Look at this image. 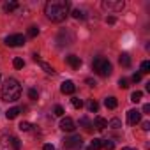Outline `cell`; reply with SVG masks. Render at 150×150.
Segmentation results:
<instances>
[{
	"instance_id": "1",
	"label": "cell",
	"mask_w": 150,
	"mask_h": 150,
	"mask_svg": "<svg viewBox=\"0 0 150 150\" xmlns=\"http://www.w3.org/2000/svg\"><path fill=\"white\" fill-rule=\"evenodd\" d=\"M71 13V2L67 0H50L44 6V14L53 23H62Z\"/></svg>"
},
{
	"instance_id": "2",
	"label": "cell",
	"mask_w": 150,
	"mask_h": 150,
	"mask_svg": "<svg viewBox=\"0 0 150 150\" xmlns=\"http://www.w3.org/2000/svg\"><path fill=\"white\" fill-rule=\"evenodd\" d=\"M20 96H21V85L14 78H7L6 83L2 85V99L7 103H14L20 99Z\"/></svg>"
},
{
	"instance_id": "3",
	"label": "cell",
	"mask_w": 150,
	"mask_h": 150,
	"mask_svg": "<svg viewBox=\"0 0 150 150\" xmlns=\"http://www.w3.org/2000/svg\"><path fill=\"white\" fill-rule=\"evenodd\" d=\"M92 67H94V71H96L97 74H101V76H110V74H111V69H113L111 64H110L106 58H101V57L94 58Z\"/></svg>"
},
{
	"instance_id": "4",
	"label": "cell",
	"mask_w": 150,
	"mask_h": 150,
	"mask_svg": "<svg viewBox=\"0 0 150 150\" xmlns=\"http://www.w3.org/2000/svg\"><path fill=\"white\" fill-rule=\"evenodd\" d=\"M21 141L16 136H2L0 138V150H20Z\"/></svg>"
},
{
	"instance_id": "5",
	"label": "cell",
	"mask_w": 150,
	"mask_h": 150,
	"mask_svg": "<svg viewBox=\"0 0 150 150\" xmlns=\"http://www.w3.org/2000/svg\"><path fill=\"white\" fill-rule=\"evenodd\" d=\"M81 145H83V138L80 134H72V136H67L64 139L65 150H78V148H81Z\"/></svg>"
},
{
	"instance_id": "6",
	"label": "cell",
	"mask_w": 150,
	"mask_h": 150,
	"mask_svg": "<svg viewBox=\"0 0 150 150\" xmlns=\"http://www.w3.org/2000/svg\"><path fill=\"white\" fill-rule=\"evenodd\" d=\"M103 9L106 11H113V13H118L125 7V2L124 0H103Z\"/></svg>"
},
{
	"instance_id": "7",
	"label": "cell",
	"mask_w": 150,
	"mask_h": 150,
	"mask_svg": "<svg viewBox=\"0 0 150 150\" xmlns=\"http://www.w3.org/2000/svg\"><path fill=\"white\" fill-rule=\"evenodd\" d=\"M6 44L9 48H16V46H23L25 44V37L21 34H13V35H7L6 37Z\"/></svg>"
},
{
	"instance_id": "8",
	"label": "cell",
	"mask_w": 150,
	"mask_h": 150,
	"mask_svg": "<svg viewBox=\"0 0 150 150\" xmlns=\"http://www.w3.org/2000/svg\"><path fill=\"white\" fill-rule=\"evenodd\" d=\"M60 129L65 131V132H74V129H76V122H74L71 117H65L60 120Z\"/></svg>"
},
{
	"instance_id": "9",
	"label": "cell",
	"mask_w": 150,
	"mask_h": 150,
	"mask_svg": "<svg viewBox=\"0 0 150 150\" xmlns=\"http://www.w3.org/2000/svg\"><path fill=\"white\" fill-rule=\"evenodd\" d=\"M139 120H141V111H138V110H129L127 111V122L131 125L139 124Z\"/></svg>"
},
{
	"instance_id": "10",
	"label": "cell",
	"mask_w": 150,
	"mask_h": 150,
	"mask_svg": "<svg viewBox=\"0 0 150 150\" xmlns=\"http://www.w3.org/2000/svg\"><path fill=\"white\" fill-rule=\"evenodd\" d=\"M65 62H67L72 69H78V67L81 65V58L76 57V55H69V57H65Z\"/></svg>"
},
{
	"instance_id": "11",
	"label": "cell",
	"mask_w": 150,
	"mask_h": 150,
	"mask_svg": "<svg viewBox=\"0 0 150 150\" xmlns=\"http://www.w3.org/2000/svg\"><path fill=\"white\" fill-rule=\"evenodd\" d=\"M60 90H62V94H74V90H76V85H74L72 81H64L62 83V87H60Z\"/></svg>"
},
{
	"instance_id": "12",
	"label": "cell",
	"mask_w": 150,
	"mask_h": 150,
	"mask_svg": "<svg viewBox=\"0 0 150 150\" xmlns=\"http://www.w3.org/2000/svg\"><path fill=\"white\" fill-rule=\"evenodd\" d=\"M94 127H96V129H99V131H104V129L108 127V122H106L103 117H97V118L94 120Z\"/></svg>"
},
{
	"instance_id": "13",
	"label": "cell",
	"mask_w": 150,
	"mask_h": 150,
	"mask_svg": "<svg viewBox=\"0 0 150 150\" xmlns=\"http://www.w3.org/2000/svg\"><path fill=\"white\" fill-rule=\"evenodd\" d=\"M104 106H106V108H110V110H115V108L118 106L117 97H106V99H104Z\"/></svg>"
},
{
	"instance_id": "14",
	"label": "cell",
	"mask_w": 150,
	"mask_h": 150,
	"mask_svg": "<svg viewBox=\"0 0 150 150\" xmlns=\"http://www.w3.org/2000/svg\"><path fill=\"white\" fill-rule=\"evenodd\" d=\"M20 108H11V110H7L6 111V117H7V120H13V118H16L18 115H20Z\"/></svg>"
},
{
	"instance_id": "15",
	"label": "cell",
	"mask_w": 150,
	"mask_h": 150,
	"mask_svg": "<svg viewBox=\"0 0 150 150\" xmlns=\"http://www.w3.org/2000/svg\"><path fill=\"white\" fill-rule=\"evenodd\" d=\"M99 148H103V139H99V138H94V141L90 143V146H88L87 150H99Z\"/></svg>"
},
{
	"instance_id": "16",
	"label": "cell",
	"mask_w": 150,
	"mask_h": 150,
	"mask_svg": "<svg viewBox=\"0 0 150 150\" xmlns=\"http://www.w3.org/2000/svg\"><path fill=\"white\" fill-rule=\"evenodd\" d=\"M39 65L42 67V71H44V72H48V74H55V69H53V67H51L48 62H42V60H39Z\"/></svg>"
},
{
	"instance_id": "17",
	"label": "cell",
	"mask_w": 150,
	"mask_h": 150,
	"mask_svg": "<svg viewBox=\"0 0 150 150\" xmlns=\"http://www.w3.org/2000/svg\"><path fill=\"white\" fill-rule=\"evenodd\" d=\"M76 20H85L87 18V14H85V9H74L72 13H71Z\"/></svg>"
},
{
	"instance_id": "18",
	"label": "cell",
	"mask_w": 150,
	"mask_h": 150,
	"mask_svg": "<svg viewBox=\"0 0 150 150\" xmlns=\"http://www.w3.org/2000/svg\"><path fill=\"white\" fill-rule=\"evenodd\" d=\"M120 65H124V67H129L131 65V57L127 53H122L120 55Z\"/></svg>"
},
{
	"instance_id": "19",
	"label": "cell",
	"mask_w": 150,
	"mask_h": 150,
	"mask_svg": "<svg viewBox=\"0 0 150 150\" xmlns=\"http://www.w3.org/2000/svg\"><path fill=\"white\" fill-rule=\"evenodd\" d=\"M4 9H6L7 13H13V11H16V9H18V2H6Z\"/></svg>"
},
{
	"instance_id": "20",
	"label": "cell",
	"mask_w": 150,
	"mask_h": 150,
	"mask_svg": "<svg viewBox=\"0 0 150 150\" xmlns=\"http://www.w3.org/2000/svg\"><path fill=\"white\" fill-rule=\"evenodd\" d=\"M141 97H143V94H141L139 90H134V92L131 94V101H132V103H139Z\"/></svg>"
},
{
	"instance_id": "21",
	"label": "cell",
	"mask_w": 150,
	"mask_h": 150,
	"mask_svg": "<svg viewBox=\"0 0 150 150\" xmlns=\"http://www.w3.org/2000/svg\"><path fill=\"white\" fill-rule=\"evenodd\" d=\"M108 127H111V129H120V127H122V122H120L118 118H113V120L108 122Z\"/></svg>"
},
{
	"instance_id": "22",
	"label": "cell",
	"mask_w": 150,
	"mask_h": 150,
	"mask_svg": "<svg viewBox=\"0 0 150 150\" xmlns=\"http://www.w3.org/2000/svg\"><path fill=\"white\" fill-rule=\"evenodd\" d=\"M103 148L104 150H113L115 148V143L111 139H103Z\"/></svg>"
},
{
	"instance_id": "23",
	"label": "cell",
	"mask_w": 150,
	"mask_h": 150,
	"mask_svg": "<svg viewBox=\"0 0 150 150\" xmlns=\"http://www.w3.org/2000/svg\"><path fill=\"white\" fill-rule=\"evenodd\" d=\"M71 103H72V106L76 108V110H80V108L83 106V101H81L80 97H72V99H71Z\"/></svg>"
},
{
	"instance_id": "24",
	"label": "cell",
	"mask_w": 150,
	"mask_h": 150,
	"mask_svg": "<svg viewBox=\"0 0 150 150\" xmlns=\"http://www.w3.org/2000/svg\"><path fill=\"white\" fill-rule=\"evenodd\" d=\"M13 65H14V69H23L25 62H23L21 58H14V60H13Z\"/></svg>"
},
{
	"instance_id": "25",
	"label": "cell",
	"mask_w": 150,
	"mask_h": 150,
	"mask_svg": "<svg viewBox=\"0 0 150 150\" xmlns=\"http://www.w3.org/2000/svg\"><path fill=\"white\" fill-rule=\"evenodd\" d=\"M88 110H90V111H94V113H97V110H99V104H97V103L92 99V101L88 103Z\"/></svg>"
},
{
	"instance_id": "26",
	"label": "cell",
	"mask_w": 150,
	"mask_h": 150,
	"mask_svg": "<svg viewBox=\"0 0 150 150\" xmlns=\"http://www.w3.org/2000/svg\"><path fill=\"white\" fill-rule=\"evenodd\" d=\"M28 35H30V37H37V35H39V28H37V27H30V28H28Z\"/></svg>"
},
{
	"instance_id": "27",
	"label": "cell",
	"mask_w": 150,
	"mask_h": 150,
	"mask_svg": "<svg viewBox=\"0 0 150 150\" xmlns=\"http://www.w3.org/2000/svg\"><path fill=\"white\" fill-rule=\"evenodd\" d=\"M141 72H150V62L148 60L141 62Z\"/></svg>"
},
{
	"instance_id": "28",
	"label": "cell",
	"mask_w": 150,
	"mask_h": 150,
	"mask_svg": "<svg viewBox=\"0 0 150 150\" xmlns=\"http://www.w3.org/2000/svg\"><path fill=\"white\" fill-rule=\"evenodd\" d=\"M53 111H55V115H57V117H64V113H65V111H64V108H62V106H58V104L55 106V110H53Z\"/></svg>"
},
{
	"instance_id": "29",
	"label": "cell",
	"mask_w": 150,
	"mask_h": 150,
	"mask_svg": "<svg viewBox=\"0 0 150 150\" xmlns=\"http://www.w3.org/2000/svg\"><path fill=\"white\" fill-rule=\"evenodd\" d=\"M118 87H120V88H127V87H129V81H127L125 78H120V80H118Z\"/></svg>"
},
{
	"instance_id": "30",
	"label": "cell",
	"mask_w": 150,
	"mask_h": 150,
	"mask_svg": "<svg viewBox=\"0 0 150 150\" xmlns=\"http://www.w3.org/2000/svg\"><path fill=\"white\" fill-rule=\"evenodd\" d=\"M80 124H81V125H85V127H87V129H90V125H92V122H90V120H88V118H85V117H83V118H81V120H80Z\"/></svg>"
},
{
	"instance_id": "31",
	"label": "cell",
	"mask_w": 150,
	"mask_h": 150,
	"mask_svg": "<svg viewBox=\"0 0 150 150\" xmlns=\"http://www.w3.org/2000/svg\"><path fill=\"white\" fill-rule=\"evenodd\" d=\"M37 96H39V94H37L35 88H30V90H28V97H30V99H37Z\"/></svg>"
},
{
	"instance_id": "32",
	"label": "cell",
	"mask_w": 150,
	"mask_h": 150,
	"mask_svg": "<svg viewBox=\"0 0 150 150\" xmlns=\"http://www.w3.org/2000/svg\"><path fill=\"white\" fill-rule=\"evenodd\" d=\"M30 127H32V125H30L28 122H21V124H20V129H21V131H28Z\"/></svg>"
},
{
	"instance_id": "33",
	"label": "cell",
	"mask_w": 150,
	"mask_h": 150,
	"mask_svg": "<svg viewBox=\"0 0 150 150\" xmlns=\"http://www.w3.org/2000/svg\"><path fill=\"white\" fill-rule=\"evenodd\" d=\"M132 81H134V83L141 81V72H136V74H132Z\"/></svg>"
},
{
	"instance_id": "34",
	"label": "cell",
	"mask_w": 150,
	"mask_h": 150,
	"mask_svg": "<svg viewBox=\"0 0 150 150\" xmlns=\"http://www.w3.org/2000/svg\"><path fill=\"white\" fill-rule=\"evenodd\" d=\"M115 21H117V20H115V16H108V18H106V23H110V25H113Z\"/></svg>"
},
{
	"instance_id": "35",
	"label": "cell",
	"mask_w": 150,
	"mask_h": 150,
	"mask_svg": "<svg viewBox=\"0 0 150 150\" xmlns=\"http://www.w3.org/2000/svg\"><path fill=\"white\" fill-rule=\"evenodd\" d=\"M42 150H55V146H53L51 143H46V145L42 146Z\"/></svg>"
},
{
	"instance_id": "36",
	"label": "cell",
	"mask_w": 150,
	"mask_h": 150,
	"mask_svg": "<svg viewBox=\"0 0 150 150\" xmlns=\"http://www.w3.org/2000/svg\"><path fill=\"white\" fill-rule=\"evenodd\" d=\"M87 83H88V87H96V85H97V83H96L92 78H88V80H87Z\"/></svg>"
},
{
	"instance_id": "37",
	"label": "cell",
	"mask_w": 150,
	"mask_h": 150,
	"mask_svg": "<svg viewBox=\"0 0 150 150\" xmlns=\"http://www.w3.org/2000/svg\"><path fill=\"white\" fill-rule=\"evenodd\" d=\"M141 125H143V131H148L150 129V122H143Z\"/></svg>"
},
{
	"instance_id": "38",
	"label": "cell",
	"mask_w": 150,
	"mask_h": 150,
	"mask_svg": "<svg viewBox=\"0 0 150 150\" xmlns=\"http://www.w3.org/2000/svg\"><path fill=\"white\" fill-rule=\"evenodd\" d=\"M148 111H150V104H145L143 106V113H148Z\"/></svg>"
},
{
	"instance_id": "39",
	"label": "cell",
	"mask_w": 150,
	"mask_h": 150,
	"mask_svg": "<svg viewBox=\"0 0 150 150\" xmlns=\"http://www.w3.org/2000/svg\"><path fill=\"white\" fill-rule=\"evenodd\" d=\"M122 150H136V148H131V146H124Z\"/></svg>"
}]
</instances>
